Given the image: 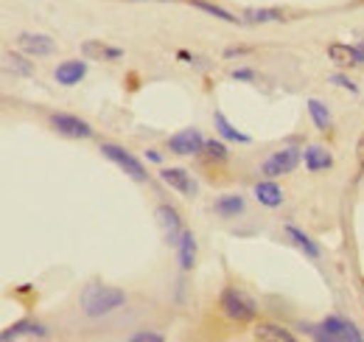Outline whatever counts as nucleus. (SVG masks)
Instances as JSON below:
<instances>
[{
  "mask_svg": "<svg viewBox=\"0 0 364 342\" xmlns=\"http://www.w3.org/2000/svg\"><path fill=\"white\" fill-rule=\"evenodd\" d=\"M328 59L339 68V70H350V68H364L362 56H359V48L356 43H331L328 46Z\"/></svg>",
  "mask_w": 364,
  "mask_h": 342,
  "instance_id": "dca6fc26",
  "label": "nucleus"
},
{
  "mask_svg": "<svg viewBox=\"0 0 364 342\" xmlns=\"http://www.w3.org/2000/svg\"><path fill=\"white\" fill-rule=\"evenodd\" d=\"M303 331L319 342H364V331L342 314H328L319 323L303 326Z\"/></svg>",
  "mask_w": 364,
  "mask_h": 342,
  "instance_id": "f03ea898",
  "label": "nucleus"
},
{
  "mask_svg": "<svg viewBox=\"0 0 364 342\" xmlns=\"http://www.w3.org/2000/svg\"><path fill=\"white\" fill-rule=\"evenodd\" d=\"M213 213L219 219H238L247 213V196L238 194V191H230V194H222L213 199Z\"/></svg>",
  "mask_w": 364,
  "mask_h": 342,
  "instance_id": "4468645a",
  "label": "nucleus"
},
{
  "mask_svg": "<svg viewBox=\"0 0 364 342\" xmlns=\"http://www.w3.org/2000/svg\"><path fill=\"white\" fill-rule=\"evenodd\" d=\"M219 311L228 317L230 323L235 326H247V323H255L258 320V303L238 287H225L219 292Z\"/></svg>",
  "mask_w": 364,
  "mask_h": 342,
  "instance_id": "7ed1b4c3",
  "label": "nucleus"
},
{
  "mask_svg": "<svg viewBox=\"0 0 364 342\" xmlns=\"http://www.w3.org/2000/svg\"><path fill=\"white\" fill-rule=\"evenodd\" d=\"M252 196H255V202H258L261 208H269V210L283 208V202H286V191H283L274 180H269V177H264V180H258V183L252 186Z\"/></svg>",
  "mask_w": 364,
  "mask_h": 342,
  "instance_id": "ddd939ff",
  "label": "nucleus"
},
{
  "mask_svg": "<svg viewBox=\"0 0 364 342\" xmlns=\"http://www.w3.org/2000/svg\"><path fill=\"white\" fill-rule=\"evenodd\" d=\"M98 151H101V154H104L109 163H115V166H118V169H121V171H124L129 180H135V183H140V186H143V183H149V177H151V174H149L146 163H143L137 154H132L129 149L104 141V144L98 146Z\"/></svg>",
  "mask_w": 364,
  "mask_h": 342,
  "instance_id": "20e7f679",
  "label": "nucleus"
},
{
  "mask_svg": "<svg viewBox=\"0 0 364 342\" xmlns=\"http://www.w3.org/2000/svg\"><path fill=\"white\" fill-rule=\"evenodd\" d=\"M300 163H303V149L280 146L277 151H272V154L261 163V174H264V177H269V180H277V177L291 174Z\"/></svg>",
  "mask_w": 364,
  "mask_h": 342,
  "instance_id": "423d86ee",
  "label": "nucleus"
},
{
  "mask_svg": "<svg viewBox=\"0 0 364 342\" xmlns=\"http://www.w3.org/2000/svg\"><path fill=\"white\" fill-rule=\"evenodd\" d=\"M328 85H333V87H339V90H348V93H353V96H359L362 93V87L345 73V70H336V73H328Z\"/></svg>",
  "mask_w": 364,
  "mask_h": 342,
  "instance_id": "bb28decb",
  "label": "nucleus"
},
{
  "mask_svg": "<svg viewBox=\"0 0 364 342\" xmlns=\"http://www.w3.org/2000/svg\"><path fill=\"white\" fill-rule=\"evenodd\" d=\"M202 160L205 163H216V166H222V163H228L230 160V146L225 138H208L205 141V151H202Z\"/></svg>",
  "mask_w": 364,
  "mask_h": 342,
  "instance_id": "b1692460",
  "label": "nucleus"
},
{
  "mask_svg": "<svg viewBox=\"0 0 364 342\" xmlns=\"http://www.w3.org/2000/svg\"><path fill=\"white\" fill-rule=\"evenodd\" d=\"M31 56L28 53H14V50H6L3 53V70L6 73H14V76H23V79H28V76H34V62H28Z\"/></svg>",
  "mask_w": 364,
  "mask_h": 342,
  "instance_id": "412c9836",
  "label": "nucleus"
},
{
  "mask_svg": "<svg viewBox=\"0 0 364 342\" xmlns=\"http://www.w3.org/2000/svg\"><path fill=\"white\" fill-rule=\"evenodd\" d=\"M90 73V59H62L56 68H53V82L59 87H76L87 79Z\"/></svg>",
  "mask_w": 364,
  "mask_h": 342,
  "instance_id": "9d476101",
  "label": "nucleus"
},
{
  "mask_svg": "<svg viewBox=\"0 0 364 342\" xmlns=\"http://www.w3.org/2000/svg\"><path fill=\"white\" fill-rule=\"evenodd\" d=\"M177 250V264H180L182 272H193L196 269V261H199V245H196V236L191 230H185L180 239Z\"/></svg>",
  "mask_w": 364,
  "mask_h": 342,
  "instance_id": "6ab92c4d",
  "label": "nucleus"
},
{
  "mask_svg": "<svg viewBox=\"0 0 364 342\" xmlns=\"http://www.w3.org/2000/svg\"><path fill=\"white\" fill-rule=\"evenodd\" d=\"M17 48L28 53L31 59H43V56H53L56 53V40L48 34H37V31H23L17 37Z\"/></svg>",
  "mask_w": 364,
  "mask_h": 342,
  "instance_id": "9b49d317",
  "label": "nucleus"
},
{
  "mask_svg": "<svg viewBox=\"0 0 364 342\" xmlns=\"http://www.w3.org/2000/svg\"><path fill=\"white\" fill-rule=\"evenodd\" d=\"M356 48H359V56H362V65H364V40H359V43H356Z\"/></svg>",
  "mask_w": 364,
  "mask_h": 342,
  "instance_id": "2f4dec72",
  "label": "nucleus"
},
{
  "mask_svg": "<svg viewBox=\"0 0 364 342\" xmlns=\"http://www.w3.org/2000/svg\"><path fill=\"white\" fill-rule=\"evenodd\" d=\"M230 79L238 82V85H255V82H258V73H255L250 65H238V68L230 70Z\"/></svg>",
  "mask_w": 364,
  "mask_h": 342,
  "instance_id": "cd10ccee",
  "label": "nucleus"
},
{
  "mask_svg": "<svg viewBox=\"0 0 364 342\" xmlns=\"http://www.w3.org/2000/svg\"><path fill=\"white\" fill-rule=\"evenodd\" d=\"M213 127H216V135H219V138H225L228 144H238V146H250V144H252V135L241 132V129L230 121L222 109H216V112H213Z\"/></svg>",
  "mask_w": 364,
  "mask_h": 342,
  "instance_id": "a211bd4d",
  "label": "nucleus"
},
{
  "mask_svg": "<svg viewBox=\"0 0 364 342\" xmlns=\"http://www.w3.org/2000/svg\"><path fill=\"white\" fill-rule=\"evenodd\" d=\"M255 340L261 342H294L297 337L283 328V326H274V323H258L255 326Z\"/></svg>",
  "mask_w": 364,
  "mask_h": 342,
  "instance_id": "393cba45",
  "label": "nucleus"
},
{
  "mask_svg": "<svg viewBox=\"0 0 364 342\" xmlns=\"http://www.w3.org/2000/svg\"><path fill=\"white\" fill-rule=\"evenodd\" d=\"M205 141H208V138L202 135V129L188 127V129L174 132V135L166 141V149H168L171 154H177V157H202Z\"/></svg>",
  "mask_w": 364,
  "mask_h": 342,
  "instance_id": "0eeeda50",
  "label": "nucleus"
},
{
  "mask_svg": "<svg viewBox=\"0 0 364 342\" xmlns=\"http://www.w3.org/2000/svg\"><path fill=\"white\" fill-rule=\"evenodd\" d=\"M157 3H171V0H157Z\"/></svg>",
  "mask_w": 364,
  "mask_h": 342,
  "instance_id": "473e14b6",
  "label": "nucleus"
},
{
  "mask_svg": "<svg viewBox=\"0 0 364 342\" xmlns=\"http://www.w3.org/2000/svg\"><path fill=\"white\" fill-rule=\"evenodd\" d=\"M143 160H146V163H154V166H163V151L146 149V151H143Z\"/></svg>",
  "mask_w": 364,
  "mask_h": 342,
  "instance_id": "c756f323",
  "label": "nucleus"
},
{
  "mask_svg": "<svg viewBox=\"0 0 364 342\" xmlns=\"http://www.w3.org/2000/svg\"><path fill=\"white\" fill-rule=\"evenodd\" d=\"M17 337H40V340H46V337H50V331H48V326L37 323V320H17L14 326H9V328L0 334L3 342L17 340Z\"/></svg>",
  "mask_w": 364,
  "mask_h": 342,
  "instance_id": "aec40b11",
  "label": "nucleus"
},
{
  "mask_svg": "<svg viewBox=\"0 0 364 342\" xmlns=\"http://www.w3.org/2000/svg\"><path fill=\"white\" fill-rule=\"evenodd\" d=\"M48 127L68 141H90L95 135L90 121H85L73 112H48Z\"/></svg>",
  "mask_w": 364,
  "mask_h": 342,
  "instance_id": "39448f33",
  "label": "nucleus"
},
{
  "mask_svg": "<svg viewBox=\"0 0 364 342\" xmlns=\"http://www.w3.org/2000/svg\"><path fill=\"white\" fill-rule=\"evenodd\" d=\"M129 342H166V334L154 331V328H143V331H135L127 337Z\"/></svg>",
  "mask_w": 364,
  "mask_h": 342,
  "instance_id": "c85d7f7f",
  "label": "nucleus"
},
{
  "mask_svg": "<svg viewBox=\"0 0 364 342\" xmlns=\"http://www.w3.org/2000/svg\"><path fill=\"white\" fill-rule=\"evenodd\" d=\"M303 166L309 174H322L333 169V151L322 144H309L303 146Z\"/></svg>",
  "mask_w": 364,
  "mask_h": 342,
  "instance_id": "f8f14e48",
  "label": "nucleus"
},
{
  "mask_svg": "<svg viewBox=\"0 0 364 342\" xmlns=\"http://www.w3.org/2000/svg\"><path fill=\"white\" fill-rule=\"evenodd\" d=\"M286 11L283 9H244L241 23L244 26H267V23H283Z\"/></svg>",
  "mask_w": 364,
  "mask_h": 342,
  "instance_id": "4be33fe9",
  "label": "nucleus"
},
{
  "mask_svg": "<svg viewBox=\"0 0 364 342\" xmlns=\"http://www.w3.org/2000/svg\"><path fill=\"white\" fill-rule=\"evenodd\" d=\"M127 300H129V297H127L124 289H118V287H107V284H98V281H90V284L82 289V294H79V309H82L85 317L101 320V317H107V314L124 309Z\"/></svg>",
  "mask_w": 364,
  "mask_h": 342,
  "instance_id": "f257e3e1",
  "label": "nucleus"
},
{
  "mask_svg": "<svg viewBox=\"0 0 364 342\" xmlns=\"http://www.w3.org/2000/svg\"><path fill=\"white\" fill-rule=\"evenodd\" d=\"M244 53H250V48H228L225 50L228 59H232V56H244Z\"/></svg>",
  "mask_w": 364,
  "mask_h": 342,
  "instance_id": "7c9ffc66",
  "label": "nucleus"
},
{
  "mask_svg": "<svg viewBox=\"0 0 364 342\" xmlns=\"http://www.w3.org/2000/svg\"><path fill=\"white\" fill-rule=\"evenodd\" d=\"M306 109H309V118H311V124L317 127L319 132H331V129H333V115H331V109H328L325 101L309 98V101H306Z\"/></svg>",
  "mask_w": 364,
  "mask_h": 342,
  "instance_id": "5701e85b",
  "label": "nucleus"
},
{
  "mask_svg": "<svg viewBox=\"0 0 364 342\" xmlns=\"http://www.w3.org/2000/svg\"><path fill=\"white\" fill-rule=\"evenodd\" d=\"M157 177H160L171 191L188 196V199H193V196L199 194V183H196L193 174H191L188 169H182V166H160Z\"/></svg>",
  "mask_w": 364,
  "mask_h": 342,
  "instance_id": "1a4fd4ad",
  "label": "nucleus"
},
{
  "mask_svg": "<svg viewBox=\"0 0 364 342\" xmlns=\"http://www.w3.org/2000/svg\"><path fill=\"white\" fill-rule=\"evenodd\" d=\"M283 233H286V239L297 247L306 258H311V261H319V258H322V247H319V242L314 239V236H309L303 228H297V225H286Z\"/></svg>",
  "mask_w": 364,
  "mask_h": 342,
  "instance_id": "2eb2a0df",
  "label": "nucleus"
},
{
  "mask_svg": "<svg viewBox=\"0 0 364 342\" xmlns=\"http://www.w3.org/2000/svg\"><path fill=\"white\" fill-rule=\"evenodd\" d=\"M193 9H202V11H208L210 17H216V20H225V23H232V26H238L241 23V17H235L232 11H228L225 6H216V3H210V0H188ZM244 26V23H241Z\"/></svg>",
  "mask_w": 364,
  "mask_h": 342,
  "instance_id": "a878e982",
  "label": "nucleus"
},
{
  "mask_svg": "<svg viewBox=\"0 0 364 342\" xmlns=\"http://www.w3.org/2000/svg\"><path fill=\"white\" fill-rule=\"evenodd\" d=\"M82 56L90 59V62H121L124 48L109 46L104 40H87V43H82Z\"/></svg>",
  "mask_w": 364,
  "mask_h": 342,
  "instance_id": "f3484780",
  "label": "nucleus"
},
{
  "mask_svg": "<svg viewBox=\"0 0 364 342\" xmlns=\"http://www.w3.org/2000/svg\"><path fill=\"white\" fill-rule=\"evenodd\" d=\"M154 216H157V225L163 228V236H166V245L168 247H177L182 239V233L188 230L185 228V222H182V213L174 208V205H168V202H160L157 208H154Z\"/></svg>",
  "mask_w": 364,
  "mask_h": 342,
  "instance_id": "6e6552de",
  "label": "nucleus"
}]
</instances>
